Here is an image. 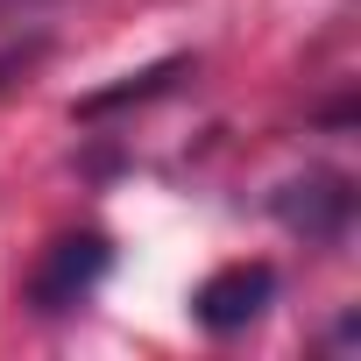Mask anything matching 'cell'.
Here are the masks:
<instances>
[{
  "instance_id": "1",
  "label": "cell",
  "mask_w": 361,
  "mask_h": 361,
  "mask_svg": "<svg viewBox=\"0 0 361 361\" xmlns=\"http://www.w3.org/2000/svg\"><path fill=\"white\" fill-rule=\"evenodd\" d=\"M106 262H114V248H106V234H92V227L50 241L43 262L29 269V305H36V312H71V305L106 276Z\"/></svg>"
},
{
  "instance_id": "2",
  "label": "cell",
  "mask_w": 361,
  "mask_h": 361,
  "mask_svg": "<svg viewBox=\"0 0 361 361\" xmlns=\"http://www.w3.org/2000/svg\"><path fill=\"white\" fill-rule=\"evenodd\" d=\"M269 298H276V269H269V262H234V269H220V276H206V283H199L192 312H199V326L234 333V326L262 319V305H269Z\"/></svg>"
},
{
  "instance_id": "3",
  "label": "cell",
  "mask_w": 361,
  "mask_h": 361,
  "mask_svg": "<svg viewBox=\"0 0 361 361\" xmlns=\"http://www.w3.org/2000/svg\"><path fill=\"white\" fill-rule=\"evenodd\" d=\"M347 213H354V192L340 185V177H305V185H283L276 192V220L298 227V234H319V241L340 234Z\"/></svg>"
},
{
  "instance_id": "4",
  "label": "cell",
  "mask_w": 361,
  "mask_h": 361,
  "mask_svg": "<svg viewBox=\"0 0 361 361\" xmlns=\"http://www.w3.org/2000/svg\"><path fill=\"white\" fill-rule=\"evenodd\" d=\"M170 78H185V57H163V64H149V71H135L128 85H106V92H92V99H78V114L92 121V114H114V106H128V99H156Z\"/></svg>"
},
{
  "instance_id": "5",
  "label": "cell",
  "mask_w": 361,
  "mask_h": 361,
  "mask_svg": "<svg viewBox=\"0 0 361 361\" xmlns=\"http://www.w3.org/2000/svg\"><path fill=\"white\" fill-rule=\"evenodd\" d=\"M43 50H50L43 36H36V43H8V50H0V92H8V85H15V78H22L36 57H43Z\"/></svg>"
},
{
  "instance_id": "6",
  "label": "cell",
  "mask_w": 361,
  "mask_h": 361,
  "mask_svg": "<svg viewBox=\"0 0 361 361\" xmlns=\"http://www.w3.org/2000/svg\"><path fill=\"white\" fill-rule=\"evenodd\" d=\"M15 8H29V0H0V15H15Z\"/></svg>"
}]
</instances>
